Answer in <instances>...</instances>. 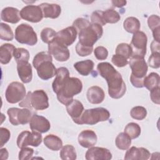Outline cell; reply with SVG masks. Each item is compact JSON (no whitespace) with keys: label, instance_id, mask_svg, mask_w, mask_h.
Instances as JSON below:
<instances>
[{"label":"cell","instance_id":"obj_36","mask_svg":"<svg viewBox=\"0 0 160 160\" xmlns=\"http://www.w3.org/2000/svg\"><path fill=\"white\" fill-rule=\"evenodd\" d=\"M52 56L49 53V52L42 51V52L38 53L34 57V59L32 61V64H33V66L34 67V68L36 69L41 63H42L46 61H52Z\"/></svg>","mask_w":160,"mask_h":160},{"label":"cell","instance_id":"obj_43","mask_svg":"<svg viewBox=\"0 0 160 160\" xmlns=\"http://www.w3.org/2000/svg\"><path fill=\"white\" fill-rule=\"evenodd\" d=\"M90 22L84 18H79L76 19L72 24V26L76 29L77 32L78 31V32L81 31L82 29L86 28V27H88L89 25H90Z\"/></svg>","mask_w":160,"mask_h":160},{"label":"cell","instance_id":"obj_14","mask_svg":"<svg viewBox=\"0 0 160 160\" xmlns=\"http://www.w3.org/2000/svg\"><path fill=\"white\" fill-rule=\"evenodd\" d=\"M77 34L76 29L72 26H69L56 32L54 39L61 44L68 47L75 41L77 38Z\"/></svg>","mask_w":160,"mask_h":160},{"label":"cell","instance_id":"obj_29","mask_svg":"<svg viewBox=\"0 0 160 160\" xmlns=\"http://www.w3.org/2000/svg\"><path fill=\"white\" fill-rule=\"evenodd\" d=\"M124 29L129 33H135L139 31L141 23L139 19L135 17H128L123 22Z\"/></svg>","mask_w":160,"mask_h":160},{"label":"cell","instance_id":"obj_40","mask_svg":"<svg viewBox=\"0 0 160 160\" xmlns=\"http://www.w3.org/2000/svg\"><path fill=\"white\" fill-rule=\"evenodd\" d=\"M56 35V32L50 28H44L41 32V38L42 41L48 44L51 42L55 38Z\"/></svg>","mask_w":160,"mask_h":160},{"label":"cell","instance_id":"obj_24","mask_svg":"<svg viewBox=\"0 0 160 160\" xmlns=\"http://www.w3.org/2000/svg\"><path fill=\"white\" fill-rule=\"evenodd\" d=\"M56 78L52 82V87L53 91L57 93L60 88L69 78V72L68 68L65 67H61L57 69Z\"/></svg>","mask_w":160,"mask_h":160},{"label":"cell","instance_id":"obj_39","mask_svg":"<svg viewBox=\"0 0 160 160\" xmlns=\"http://www.w3.org/2000/svg\"><path fill=\"white\" fill-rule=\"evenodd\" d=\"M130 115L134 119L142 120L147 116V110L142 106H135L131 109Z\"/></svg>","mask_w":160,"mask_h":160},{"label":"cell","instance_id":"obj_52","mask_svg":"<svg viewBox=\"0 0 160 160\" xmlns=\"http://www.w3.org/2000/svg\"><path fill=\"white\" fill-rule=\"evenodd\" d=\"M130 81H131V84H132V86L136 88H141L144 87V85H143L144 80L143 79H137V78H135L133 76H130Z\"/></svg>","mask_w":160,"mask_h":160},{"label":"cell","instance_id":"obj_30","mask_svg":"<svg viewBox=\"0 0 160 160\" xmlns=\"http://www.w3.org/2000/svg\"><path fill=\"white\" fill-rule=\"evenodd\" d=\"M143 85L149 91L157 87H159L160 78L159 74L156 72H151L149 75L145 76Z\"/></svg>","mask_w":160,"mask_h":160},{"label":"cell","instance_id":"obj_11","mask_svg":"<svg viewBox=\"0 0 160 160\" xmlns=\"http://www.w3.org/2000/svg\"><path fill=\"white\" fill-rule=\"evenodd\" d=\"M129 63L132 71L131 76L144 80L148 70V64L144 59L139 57H131Z\"/></svg>","mask_w":160,"mask_h":160},{"label":"cell","instance_id":"obj_23","mask_svg":"<svg viewBox=\"0 0 160 160\" xmlns=\"http://www.w3.org/2000/svg\"><path fill=\"white\" fill-rule=\"evenodd\" d=\"M66 110L73 121L76 123L84 111V106L79 101L73 99L66 105Z\"/></svg>","mask_w":160,"mask_h":160},{"label":"cell","instance_id":"obj_15","mask_svg":"<svg viewBox=\"0 0 160 160\" xmlns=\"http://www.w3.org/2000/svg\"><path fill=\"white\" fill-rule=\"evenodd\" d=\"M85 158L87 160H109L112 154L106 148L92 146L86 151Z\"/></svg>","mask_w":160,"mask_h":160},{"label":"cell","instance_id":"obj_53","mask_svg":"<svg viewBox=\"0 0 160 160\" xmlns=\"http://www.w3.org/2000/svg\"><path fill=\"white\" fill-rule=\"evenodd\" d=\"M151 49L152 53L153 52H159V42L153 41L151 44Z\"/></svg>","mask_w":160,"mask_h":160},{"label":"cell","instance_id":"obj_27","mask_svg":"<svg viewBox=\"0 0 160 160\" xmlns=\"http://www.w3.org/2000/svg\"><path fill=\"white\" fill-rule=\"evenodd\" d=\"M94 65V64L92 61L86 59L74 63V68L81 75L88 76L92 71Z\"/></svg>","mask_w":160,"mask_h":160},{"label":"cell","instance_id":"obj_20","mask_svg":"<svg viewBox=\"0 0 160 160\" xmlns=\"http://www.w3.org/2000/svg\"><path fill=\"white\" fill-rule=\"evenodd\" d=\"M17 71L19 78L24 83H28L32 78V66L27 61H22L17 63Z\"/></svg>","mask_w":160,"mask_h":160},{"label":"cell","instance_id":"obj_55","mask_svg":"<svg viewBox=\"0 0 160 160\" xmlns=\"http://www.w3.org/2000/svg\"><path fill=\"white\" fill-rule=\"evenodd\" d=\"M8 152L6 148H1L0 150V158L1 159H7L8 158Z\"/></svg>","mask_w":160,"mask_h":160},{"label":"cell","instance_id":"obj_45","mask_svg":"<svg viewBox=\"0 0 160 160\" xmlns=\"http://www.w3.org/2000/svg\"><path fill=\"white\" fill-rule=\"evenodd\" d=\"M148 24L149 28L152 31L160 28V18L159 16L152 14L148 19Z\"/></svg>","mask_w":160,"mask_h":160},{"label":"cell","instance_id":"obj_10","mask_svg":"<svg viewBox=\"0 0 160 160\" xmlns=\"http://www.w3.org/2000/svg\"><path fill=\"white\" fill-rule=\"evenodd\" d=\"M48 52L54 56L56 60L61 62L66 61L70 56V52L67 46L61 44L55 39L48 44Z\"/></svg>","mask_w":160,"mask_h":160},{"label":"cell","instance_id":"obj_22","mask_svg":"<svg viewBox=\"0 0 160 160\" xmlns=\"http://www.w3.org/2000/svg\"><path fill=\"white\" fill-rule=\"evenodd\" d=\"M1 18L5 22L16 24L20 21L21 17L18 9L13 7H6L2 10Z\"/></svg>","mask_w":160,"mask_h":160},{"label":"cell","instance_id":"obj_38","mask_svg":"<svg viewBox=\"0 0 160 160\" xmlns=\"http://www.w3.org/2000/svg\"><path fill=\"white\" fill-rule=\"evenodd\" d=\"M116 54L121 55L128 59L132 56L131 47L127 43L119 44L116 49Z\"/></svg>","mask_w":160,"mask_h":160},{"label":"cell","instance_id":"obj_26","mask_svg":"<svg viewBox=\"0 0 160 160\" xmlns=\"http://www.w3.org/2000/svg\"><path fill=\"white\" fill-rule=\"evenodd\" d=\"M16 48L12 44L6 43L0 47V62L2 64H8L13 56Z\"/></svg>","mask_w":160,"mask_h":160},{"label":"cell","instance_id":"obj_16","mask_svg":"<svg viewBox=\"0 0 160 160\" xmlns=\"http://www.w3.org/2000/svg\"><path fill=\"white\" fill-rule=\"evenodd\" d=\"M29 127L32 131L44 133L50 129L51 124L45 117L33 114L29 122Z\"/></svg>","mask_w":160,"mask_h":160},{"label":"cell","instance_id":"obj_13","mask_svg":"<svg viewBox=\"0 0 160 160\" xmlns=\"http://www.w3.org/2000/svg\"><path fill=\"white\" fill-rule=\"evenodd\" d=\"M49 99L46 92L38 89L31 92V104L32 108L36 110H44L49 108Z\"/></svg>","mask_w":160,"mask_h":160},{"label":"cell","instance_id":"obj_6","mask_svg":"<svg viewBox=\"0 0 160 160\" xmlns=\"http://www.w3.org/2000/svg\"><path fill=\"white\" fill-rule=\"evenodd\" d=\"M147 41L148 38L144 32L137 31L134 33L130 44L132 49L131 57L144 58L146 54Z\"/></svg>","mask_w":160,"mask_h":160},{"label":"cell","instance_id":"obj_31","mask_svg":"<svg viewBox=\"0 0 160 160\" xmlns=\"http://www.w3.org/2000/svg\"><path fill=\"white\" fill-rule=\"evenodd\" d=\"M115 143L118 149L121 150H126L129 148L131 144V139L126 133L121 132L117 136Z\"/></svg>","mask_w":160,"mask_h":160},{"label":"cell","instance_id":"obj_25","mask_svg":"<svg viewBox=\"0 0 160 160\" xmlns=\"http://www.w3.org/2000/svg\"><path fill=\"white\" fill-rule=\"evenodd\" d=\"M42 9L43 16L55 19L59 16L61 12V8L57 4H49L47 2L42 3L39 5Z\"/></svg>","mask_w":160,"mask_h":160},{"label":"cell","instance_id":"obj_7","mask_svg":"<svg viewBox=\"0 0 160 160\" xmlns=\"http://www.w3.org/2000/svg\"><path fill=\"white\" fill-rule=\"evenodd\" d=\"M26 88L23 84L15 81L10 83L5 92L6 101L11 104L21 101L26 96Z\"/></svg>","mask_w":160,"mask_h":160},{"label":"cell","instance_id":"obj_41","mask_svg":"<svg viewBox=\"0 0 160 160\" xmlns=\"http://www.w3.org/2000/svg\"><path fill=\"white\" fill-rule=\"evenodd\" d=\"M93 47H88L81 44L79 42L76 46V51L77 54L82 57L87 56L91 54L92 52Z\"/></svg>","mask_w":160,"mask_h":160},{"label":"cell","instance_id":"obj_19","mask_svg":"<svg viewBox=\"0 0 160 160\" xmlns=\"http://www.w3.org/2000/svg\"><path fill=\"white\" fill-rule=\"evenodd\" d=\"M97 136L94 131L86 129L81 131L78 136V142L83 148H89L97 142Z\"/></svg>","mask_w":160,"mask_h":160},{"label":"cell","instance_id":"obj_28","mask_svg":"<svg viewBox=\"0 0 160 160\" xmlns=\"http://www.w3.org/2000/svg\"><path fill=\"white\" fill-rule=\"evenodd\" d=\"M44 145L52 151H58L62 147V140L57 136L49 134L44 138Z\"/></svg>","mask_w":160,"mask_h":160},{"label":"cell","instance_id":"obj_51","mask_svg":"<svg viewBox=\"0 0 160 160\" xmlns=\"http://www.w3.org/2000/svg\"><path fill=\"white\" fill-rule=\"evenodd\" d=\"M31 92H28L26 97L19 102V106L23 108H32L31 104Z\"/></svg>","mask_w":160,"mask_h":160},{"label":"cell","instance_id":"obj_50","mask_svg":"<svg viewBox=\"0 0 160 160\" xmlns=\"http://www.w3.org/2000/svg\"><path fill=\"white\" fill-rule=\"evenodd\" d=\"M159 87H157L156 88L151 90V99L153 102L157 104H160V98H159Z\"/></svg>","mask_w":160,"mask_h":160},{"label":"cell","instance_id":"obj_17","mask_svg":"<svg viewBox=\"0 0 160 160\" xmlns=\"http://www.w3.org/2000/svg\"><path fill=\"white\" fill-rule=\"evenodd\" d=\"M38 76L42 80H48L56 75L57 69L52 61H46L36 68Z\"/></svg>","mask_w":160,"mask_h":160},{"label":"cell","instance_id":"obj_34","mask_svg":"<svg viewBox=\"0 0 160 160\" xmlns=\"http://www.w3.org/2000/svg\"><path fill=\"white\" fill-rule=\"evenodd\" d=\"M102 16L106 24L116 23L121 19V16L116 11L112 9H108L103 11Z\"/></svg>","mask_w":160,"mask_h":160},{"label":"cell","instance_id":"obj_2","mask_svg":"<svg viewBox=\"0 0 160 160\" xmlns=\"http://www.w3.org/2000/svg\"><path fill=\"white\" fill-rule=\"evenodd\" d=\"M82 83L77 78H69L60 88L57 94L58 101L64 105H68L73 100V97L82 91Z\"/></svg>","mask_w":160,"mask_h":160},{"label":"cell","instance_id":"obj_3","mask_svg":"<svg viewBox=\"0 0 160 160\" xmlns=\"http://www.w3.org/2000/svg\"><path fill=\"white\" fill-rule=\"evenodd\" d=\"M110 117L109 111L104 108H96L84 110L76 122L78 124L94 125L99 122L107 121Z\"/></svg>","mask_w":160,"mask_h":160},{"label":"cell","instance_id":"obj_46","mask_svg":"<svg viewBox=\"0 0 160 160\" xmlns=\"http://www.w3.org/2000/svg\"><path fill=\"white\" fill-rule=\"evenodd\" d=\"M148 64L152 68H159L160 66V53H152L148 59Z\"/></svg>","mask_w":160,"mask_h":160},{"label":"cell","instance_id":"obj_35","mask_svg":"<svg viewBox=\"0 0 160 160\" xmlns=\"http://www.w3.org/2000/svg\"><path fill=\"white\" fill-rule=\"evenodd\" d=\"M0 38L4 41H12L14 38L13 32L11 27L5 23L0 24Z\"/></svg>","mask_w":160,"mask_h":160},{"label":"cell","instance_id":"obj_48","mask_svg":"<svg viewBox=\"0 0 160 160\" xmlns=\"http://www.w3.org/2000/svg\"><path fill=\"white\" fill-rule=\"evenodd\" d=\"M34 153V150L32 148L24 147L21 149L19 152V159L21 160H28L31 158Z\"/></svg>","mask_w":160,"mask_h":160},{"label":"cell","instance_id":"obj_5","mask_svg":"<svg viewBox=\"0 0 160 160\" xmlns=\"http://www.w3.org/2000/svg\"><path fill=\"white\" fill-rule=\"evenodd\" d=\"M16 40L24 44L34 46L38 42L37 34L32 26L28 24H21L15 30Z\"/></svg>","mask_w":160,"mask_h":160},{"label":"cell","instance_id":"obj_56","mask_svg":"<svg viewBox=\"0 0 160 160\" xmlns=\"http://www.w3.org/2000/svg\"><path fill=\"white\" fill-rule=\"evenodd\" d=\"M152 34L153 38L154 39V41L157 42H159V35H160V28H158L154 31H152Z\"/></svg>","mask_w":160,"mask_h":160},{"label":"cell","instance_id":"obj_44","mask_svg":"<svg viewBox=\"0 0 160 160\" xmlns=\"http://www.w3.org/2000/svg\"><path fill=\"white\" fill-rule=\"evenodd\" d=\"M111 61L116 66L119 68L126 66L128 64V61L126 58L117 54L112 56Z\"/></svg>","mask_w":160,"mask_h":160},{"label":"cell","instance_id":"obj_47","mask_svg":"<svg viewBox=\"0 0 160 160\" xmlns=\"http://www.w3.org/2000/svg\"><path fill=\"white\" fill-rule=\"evenodd\" d=\"M95 57L98 60H105L108 56L107 49L103 46H98L94 50Z\"/></svg>","mask_w":160,"mask_h":160},{"label":"cell","instance_id":"obj_18","mask_svg":"<svg viewBox=\"0 0 160 160\" xmlns=\"http://www.w3.org/2000/svg\"><path fill=\"white\" fill-rule=\"evenodd\" d=\"M150 156L151 154L147 149L132 146L126 151L124 159L127 160H147Z\"/></svg>","mask_w":160,"mask_h":160},{"label":"cell","instance_id":"obj_54","mask_svg":"<svg viewBox=\"0 0 160 160\" xmlns=\"http://www.w3.org/2000/svg\"><path fill=\"white\" fill-rule=\"evenodd\" d=\"M126 1H112V4L117 8H121L126 4Z\"/></svg>","mask_w":160,"mask_h":160},{"label":"cell","instance_id":"obj_4","mask_svg":"<svg viewBox=\"0 0 160 160\" xmlns=\"http://www.w3.org/2000/svg\"><path fill=\"white\" fill-rule=\"evenodd\" d=\"M102 33L103 29L101 25L91 23L79 32V42L83 46L93 47L95 42L101 38Z\"/></svg>","mask_w":160,"mask_h":160},{"label":"cell","instance_id":"obj_37","mask_svg":"<svg viewBox=\"0 0 160 160\" xmlns=\"http://www.w3.org/2000/svg\"><path fill=\"white\" fill-rule=\"evenodd\" d=\"M13 56L17 63L22 61L28 62L29 59V52L27 49L22 48H16L13 53Z\"/></svg>","mask_w":160,"mask_h":160},{"label":"cell","instance_id":"obj_9","mask_svg":"<svg viewBox=\"0 0 160 160\" xmlns=\"http://www.w3.org/2000/svg\"><path fill=\"white\" fill-rule=\"evenodd\" d=\"M42 140V138L40 132L32 131L31 132L25 131L19 134L17 139V145L20 149L28 146L38 147L41 143Z\"/></svg>","mask_w":160,"mask_h":160},{"label":"cell","instance_id":"obj_21","mask_svg":"<svg viewBox=\"0 0 160 160\" xmlns=\"http://www.w3.org/2000/svg\"><path fill=\"white\" fill-rule=\"evenodd\" d=\"M86 95L88 101L94 104L101 103L104 101L105 97L103 89L98 86L90 87L88 89Z\"/></svg>","mask_w":160,"mask_h":160},{"label":"cell","instance_id":"obj_32","mask_svg":"<svg viewBox=\"0 0 160 160\" xmlns=\"http://www.w3.org/2000/svg\"><path fill=\"white\" fill-rule=\"evenodd\" d=\"M59 155L62 160H75L77 158L74 147L69 144L65 145L62 148Z\"/></svg>","mask_w":160,"mask_h":160},{"label":"cell","instance_id":"obj_12","mask_svg":"<svg viewBox=\"0 0 160 160\" xmlns=\"http://www.w3.org/2000/svg\"><path fill=\"white\" fill-rule=\"evenodd\" d=\"M21 18L31 22H38L43 18V13L39 6L28 5L24 6L20 11Z\"/></svg>","mask_w":160,"mask_h":160},{"label":"cell","instance_id":"obj_8","mask_svg":"<svg viewBox=\"0 0 160 160\" xmlns=\"http://www.w3.org/2000/svg\"><path fill=\"white\" fill-rule=\"evenodd\" d=\"M7 113L9 116V122L14 126L28 123L33 116L31 110L27 108L19 109L17 108H11L8 109Z\"/></svg>","mask_w":160,"mask_h":160},{"label":"cell","instance_id":"obj_49","mask_svg":"<svg viewBox=\"0 0 160 160\" xmlns=\"http://www.w3.org/2000/svg\"><path fill=\"white\" fill-rule=\"evenodd\" d=\"M0 134H1L0 147L2 148L9 141L11 137V133H10V131L7 128H1Z\"/></svg>","mask_w":160,"mask_h":160},{"label":"cell","instance_id":"obj_1","mask_svg":"<svg viewBox=\"0 0 160 160\" xmlns=\"http://www.w3.org/2000/svg\"><path fill=\"white\" fill-rule=\"evenodd\" d=\"M97 69L100 76L106 80L109 96L113 99L122 98L126 92V86L121 74L107 62L99 63Z\"/></svg>","mask_w":160,"mask_h":160},{"label":"cell","instance_id":"obj_42","mask_svg":"<svg viewBox=\"0 0 160 160\" xmlns=\"http://www.w3.org/2000/svg\"><path fill=\"white\" fill-rule=\"evenodd\" d=\"M102 12H103L102 11H99V10L94 11L91 16V22L94 24H98L101 26L106 25V24L104 21Z\"/></svg>","mask_w":160,"mask_h":160},{"label":"cell","instance_id":"obj_33","mask_svg":"<svg viewBox=\"0 0 160 160\" xmlns=\"http://www.w3.org/2000/svg\"><path fill=\"white\" fill-rule=\"evenodd\" d=\"M141 127L135 122L128 123L124 128V133H126L131 139L138 138L141 134Z\"/></svg>","mask_w":160,"mask_h":160}]
</instances>
